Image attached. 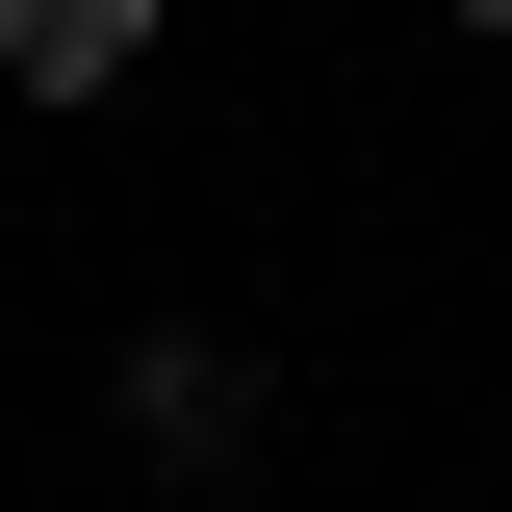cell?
<instances>
[{
	"label": "cell",
	"instance_id": "obj_1",
	"mask_svg": "<svg viewBox=\"0 0 512 512\" xmlns=\"http://www.w3.org/2000/svg\"><path fill=\"white\" fill-rule=\"evenodd\" d=\"M103 436L154 461V487H256V461H282V359L205 333V308H154V333L103 359Z\"/></svg>",
	"mask_w": 512,
	"mask_h": 512
},
{
	"label": "cell",
	"instance_id": "obj_3",
	"mask_svg": "<svg viewBox=\"0 0 512 512\" xmlns=\"http://www.w3.org/2000/svg\"><path fill=\"white\" fill-rule=\"evenodd\" d=\"M436 26H461V52H512V0H436Z\"/></svg>",
	"mask_w": 512,
	"mask_h": 512
},
{
	"label": "cell",
	"instance_id": "obj_2",
	"mask_svg": "<svg viewBox=\"0 0 512 512\" xmlns=\"http://www.w3.org/2000/svg\"><path fill=\"white\" fill-rule=\"evenodd\" d=\"M180 0H0V103H128Z\"/></svg>",
	"mask_w": 512,
	"mask_h": 512
}]
</instances>
